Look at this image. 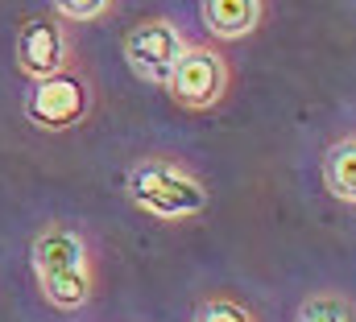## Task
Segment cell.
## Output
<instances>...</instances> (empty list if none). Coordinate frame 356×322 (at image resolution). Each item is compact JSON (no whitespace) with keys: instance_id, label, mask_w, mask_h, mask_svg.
<instances>
[{"instance_id":"6da1fadb","label":"cell","mask_w":356,"mask_h":322,"mask_svg":"<svg viewBox=\"0 0 356 322\" xmlns=\"http://www.w3.org/2000/svg\"><path fill=\"white\" fill-rule=\"evenodd\" d=\"M29 264H33V281L42 298L54 310H79L91 298V285H95L91 252L75 228L50 223L29 248Z\"/></svg>"},{"instance_id":"7a4b0ae2","label":"cell","mask_w":356,"mask_h":322,"mask_svg":"<svg viewBox=\"0 0 356 322\" xmlns=\"http://www.w3.org/2000/svg\"><path fill=\"white\" fill-rule=\"evenodd\" d=\"M124 190L133 198V207H141L149 219L158 223H186L199 219L211 203L207 186L178 161L166 158H145L137 161L124 178Z\"/></svg>"},{"instance_id":"3957f363","label":"cell","mask_w":356,"mask_h":322,"mask_svg":"<svg viewBox=\"0 0 356 322\" xmlns=\"http://www.w3.org/2000/svg\"><path fill=\"white\" fill-rule=\"evenodd\" d=\"M228 83H232V71H228V58L207 46V42H186L178 67L166 79V91L178 108L186 112H211L224 95H228Z\"/></svg>"},{"instance_id":"277c9868","label":"cell","mask_w":356,"mask_h":322,"mask_svg":"<svg viewBox=\"0 0 356 322\" xmlns=\"http://www.w3.org/2000/svg\"><path fill=\"white\" fill-rule=\"evenodd\" d=\"M88 108H91V79L75 67H67L54 79L33 83V91L25 99V116L42 133H71L75 124H83Z\"/></svg>"},{"instance_id":"5b68a950","label":"cell","mask_w":356,"mask_h":322,"mask_svg":"<svg viewBox=\"0 0 356 322\" xmlns=\"http://www.w3.org/2000/svg\"><path fill=\"white\" fill-rule=\"evenodd\" d=\"M124 62L129 71L149 87H166L170 71L178 67L182 50H186V37L175 21L166 17H149V21H137L129 33H124Z\"/></svg>"},{"instance_id":"8992f818","label":"cell","mask_w":356,"mask_h":322,"mask_svg":"<svg viewBox=\"0 0 356 322\" xmlns=\"http://www.w3.org/2000/svg\"><path fill=\"white\" fill-rule=\"evenodd\" d=\"M13 58H17V71L29 83L54 79L71 67V42H67V25L54 17V12H42V17H29L21 21L17 29V46H13Z\"/></svg>"},{"instance_id":"52a82bcc","label":"cell","mask_w":356,"mask_h":322,"mask_svg":"<svg viewBox=\"0 0 356 322\" xmlns=\"http://www.w3.org/2000/svg\"><path fill=\"white\" fill-rule=\"evenodd\" d=\"M199 12H203V25L216 42H241L261 25L266 4L261 0H207Z\"/></svg>"},{"instance_id":"ba28073f","label":"cell","mask_w":356,"mask_h":322,"mask_svg":"<svg viewBox=\"0 0 356 322\" xmlns=\"http://www.w3.org/2000/svg\"><path fill=\"white\" fill-rule=\"evenodd\" d=\"M323 186H327L332 198H340L348 207L356 203V141L353 137L336 141L323 153Z\"/></svg>"},{"instance_id":"9c48e42d","label":"cell","mask_w":356,"mask_h":322,"mask_svg":"<svg viewBox=\"0 0 356 322\" xmlns=\"http://www.w3.org/2000/svg\"><path fill=\"white\" fill-rule=\"evenodd\" d=\"M294 322H356V319H353V302L344 294H311L298 306Z\"/></svg>"},{"instance_id":"30bf717a","label":"cell","mask_w":356,"mask_h":322,"mask_svg":"<svg viewBox=\"0 0 356 322\" xmlns=\"http://www.w3.org/2000/svg\"><path fill=\"white\" fill-rule=\"evenodd\" d=\"M195 322H257V314L236 298H207L195 310Z\"/></svg>"},{"instance_id":"8fae6325","label":"cell","mask_w":356,"mask_h":322,"mask_svg":"<svg viewBox=\"0 0 356 322\" xmlns=\"http://www.w3.org/2000/svg\"><path fill=\"white\" fill-rule=\"evenodd\" d=\"M50 12H54L58 21H99V17L112 12V4H108V0H58Z\"/></svg>"}]
</instances>
